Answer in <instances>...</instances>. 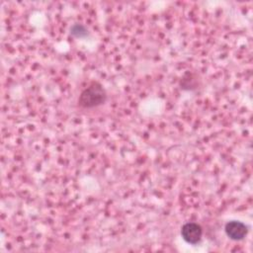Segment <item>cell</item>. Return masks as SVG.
Instances as JSON below:
<instances>
[{"mask_svg": "<svg viewBox=\"0 0 253 253\" xmlns=\"http://www.w3.org/2000/svg\"><path fill=\"white\" fill-rule=\"evenodd\" d=\"M224 231L230 239L239 241L247 235L248 227L241 221L231 220L225 224Z\"/></svg>", "mask_w": 253, "mask_h": 253, "instance_id": "cell-3", "label": "cell"}, {"mask_svg": "<svg viewBox=\"0 0 253 253\" xmlns=\"http://www.w3.org/2000/svg\"><path fill=\"white\" fill-rule=\"evenodd\" d=\"M182 238L189 244H198L202 240L203 229L196 222H187L181 228Z\"/></svg>", "mask_w": 253, "mask_h": 253, "instance_id": "cell-2", "label": "cell"}, {"mask_svg": "<svg viewBox=\"0 0 253 253\" xmlns=\"http://www.w3.org/2000/svg\"><path fill=\"white\" fill-rule=\"evenodd\" d=\"M70 35L77 39L85 38L89 35V32L87 28L82 24H74L70 28Z\"/></svg>", "mask_w": 253, "mask_h": 253, "instance_id": "cell-4", "label": "cell"}, {"mask_svg": "<svg viewBox=\"0 0 253 253\" xmlns=\"http://www.w3.org/2000/svg\"><path fill=\"white\" fill-rule=\"evenodd\" d=\"M107 92L99 82H92L79 95L78 106L83 109H93L104 105L107 101Z\"/></svg>", "mask_w": 253, "mask_h": 253, "instance_id": "cell-1", "label": "cell"}]
</instances>
